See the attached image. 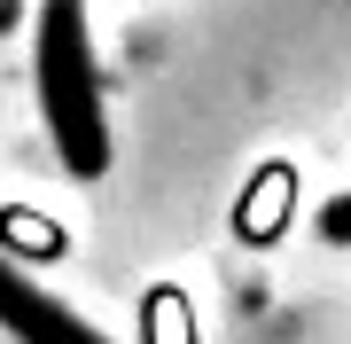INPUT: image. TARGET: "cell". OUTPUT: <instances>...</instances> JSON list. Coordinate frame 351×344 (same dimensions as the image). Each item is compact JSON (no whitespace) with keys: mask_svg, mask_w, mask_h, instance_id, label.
<instances>
[{"mask_svg":"<svg viewBox=\"0 0 351 344\" xmlns=\"http://www.w3.org/2000/svg\"><path fill=\"white\" fill-rule=\"evenodd\" d=\"M32 71H39V110H47V133L63 149V165L78 180H101L110 172V126H101V78H94V47H86L78 0H47L39 8Z\"/></svg>","mask_w":351,"mask_h":344,"instance_id":"cell-1","label":"cell"},{"mask_svg":"<svg viewBox=\"0 0 351 344\" xmlns=\"http://www.w3.org/2000/svg\"><path fill=\"white\" fill-rule=\"evenodd\" d=\"M8 24H16V0H0V32H8Z\"/></svg>","mask_w":351,"mask_h":344,"instance_id":"cell-4","label":"cell"},{"mask_svg":"<svg viewBox=\"0 0 351 344\" xmlns=\"http://www.w3.org/2000/svg\"><path fill=\"white\" fill-rule=\"evenodd\" d=\"M0 329H8L16 344H110L71 306H55L39 282H24V266H8V258H0Z\"/></svg>","mask_w":351,"mask_h":344,"instance_id":"cell-2","label":"cell"},{"mask_svg":"<svg viewBox=\"0 0 351 344\" xmlns=\"http://www.w3.org/2000/svg\"><path fill=\"white\" fill-rule=\"evenodd\" d=\"M320 235L328 242H351V196H336V204L320 211Z\"/></svg>","mask_w":351,"mask_h":344,"instance_id":"cell-3","label":"cell"}]
</instances>
